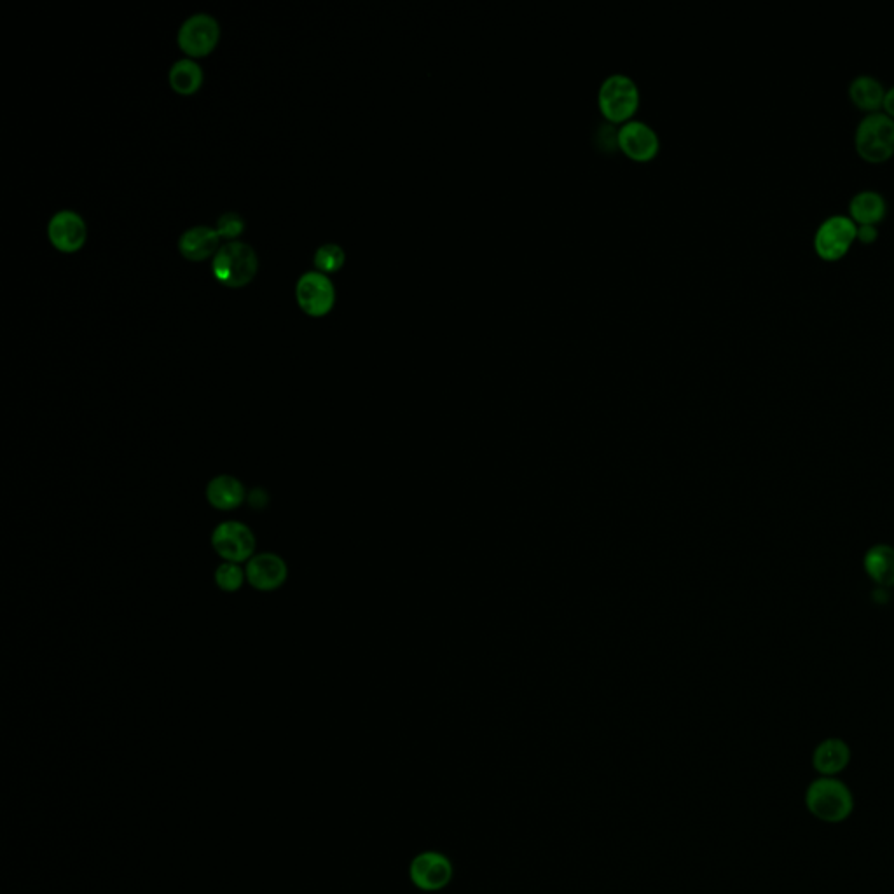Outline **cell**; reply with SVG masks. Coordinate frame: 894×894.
<instances>
[{
    "mask_svg": "<svg viewBox=\"0 0 894 894\" xmlns=\"http://www.w3.org/2000/svg\"><path fill=\"white\" fill-rule=\"evenodd\" d=\"M257 269L259 261L254 248L240 241H229L226 245H222L212 262L215 280L231 289H240L252 282L257 275Z\"/></svg>",
    "mask_w": 894,
    "mask_h": 894,
    "instance_id": "cell-3",
    "label": "cell"
},
{
    "mask_svg": "<svg viewBox=\"0 0 894 894\" xmlns=\"http://www.w3.org/2000/svg\"><path fill=\"white\" fill-rule=\"evenodd\" d=\"M221 39L219 23L210 14H194L179 30V48L191 58L210 55Z\"/></svg>",
    "mask_w": 894,
    "mask_h": 894,
    "instance_id": "cell-6",
    "label": "cell"
},
{
    "mask_svg": "<svg viewBox=\"0 0 894 894\" xmlns=\"http://www.w3.org/2000/svg\"><path fill=\"white\" fill-rule=\"evenodd\" d=\"M48 234L56 250L63 254H76L84 247L88 231L81 215L72 210H62L49 221Z\"/></svg>",
    "mask_w": 894,
    "mask_h": 894,
    "instance_id": "cell-10",
    "label": "cell"
},
{
    "mask_svg": "<svg viewBox=\"0 0 894 894\" xmlns=\"http://www.w3.org/2000/svg\"><path fill=\"white\" fill-rule=\"evenodd\" d=\"M296 296L304 313L310 317H325L336 303V287L324 273L310 271L299 278Z\"/></svg>",
    "mask_w": 894,
    "mask_h": 894,
    "instance_id": "cell-8",
    "label": "cell"
},
{
    "mask_svg": "<svg viewBox=\"0 0 894 894\" xmlns=\"http://www.w3.org/2000/svg\"><path fill=\"white\" fill-rule=\"evenodd\" d=\"M219 241H221V236L217 233V229L208 226L191 227L189 231L180 236V254L189 261H205L219 252V248H221Z\"/></svg>",
    "mask_w": 894,
    "mask_h": 894,
    "instance_id": "cell-14",
    "label": "cell"
},
{
    "mask_svg": "<svg viewBox=\"0 0 894 894\" xmlns=\"http://www.w3.org/2000/svg\"><path fill=\"white\" fill-rule=\"evenodd\" d=\"M248 502H250V505L255 507V509H262V507L268 503V493L259 488L254 489V491L250 493V496H248Z\"/></svg>",
    "mask_w": 894,
    "mask_h": 894,
    "instance_id": "cell-24",
    "label": "cell"
},
{
    "mask_svg": "<svg viewBox=\"0 0 894 894\" xmlns=\"http://www.w3.org/2000/svg\"><path fill=\"white\" fill-rule=\"evenodd\" d=\"M851 762V748L839 737H828L812 753V765L823 778H837Z\"/></svg>",
    "mask_w": 894,
    "mask_h": 894,
    "instance_id": "cell-13",
    "label": "cell"
},
{
    "mask_svg": "<svg viewBox=\"0 0 894 894\" xmlns=\"http://www.w3.org/2000/svg\"><path fill=\"white\" fill-rule=\"evenodd\" d=\"M247 582L254 589L262 592L275 591L285 584L289 577L287 563L273 552H262L250 559L247 564Z\"/></svg>",
    "mask_w": 894,
    "mask_h": 894,
    "instance_id": "cell-11",
    "label": "cell"
},
{
    "mask_svg": "<svg viewBox=\"0 0 894 894\" xmlns=\"http://www.w3.org/2000/svg\"><path fill=\"white\" fill-rule=\"evenodd\" d=\"M214 551L227 563L240 564L254 558L255 537L247 524L226 521L212 533Z\"/></svg>",
    "mask_w": 894,
    "mask_h": 894,
    "instance_id": "cell-7",
    "label": "cell"
},
{
    "mask_svg": "<svg viewBox=\"0 0 894 894\" xmlns=\"http://www.w3.org/2000/svg\"><path fill=\"white\" fill-rule=\"evenodd\" d=\"M888 215V201L884 194L874 189H863L849 201V217L856 224H874L884 221Z\"/></svg>",
    "mask_w": 894,
    "mask_h": 894,
    "instance_id": "cell-16",
    "label": "cell"
},
{
    "mask_svg": "<svg viewBox=\"0 0 894 894\" xmlns=\"http://www.w3.org/2000/svg\"><path fill=\"white\" fill-rule=\"evenodd\" d=\"M805 807L819 821L842 823L853 814V791L840 779L821 776L805 791Z\"/></svg>",
    "mask_w": 894,
    "mask_h": 894,
    "instance_id": "cell-1",
    "label": "cell"
},
{
    "mask_svg": "<svg viewBox=\"0 0 894 894\" xmlns=\"http://www.w3.org/2000/svg\"><path fill=\"white\" fill-rule=\"evenodd\" d=\"M344 259H346V255H344L343 248L329 243V245L318 248L317 254H315V268L318 269V273H324V275L325 273H336L343 268Z\"/></svg>",
    "mask_w": 894,
    "mask_h": 894,
    "instance_id": "cell-20",
    "label": "cell"
},
{
    "mask_svg": "<svg viewBox=\"0 0 894 894\" xmlns=\"http://www.w3.org/2000/svg\"><path fill=\"white\" fill-rule=\"evenodd\" d=\"M858 224L844 214L828 215L814 233V250L825 261H839L856 241Z\"/></svg>",
    "mask_w": 894,
    "mask_h": 894,
    "instance_id": "cell-5",
    "label": "cell"
},
{
    "mask_svg": "<svg viewBox=\"0 0 894 894\" xmlns=\"http://www.w3.org/2000/svg\"><path fill=\"white\" fill-rule=\"evenodd\" d=\"M453 877V867L446 856L439 853H423L411 863V879L423 891H439L446 888Z\"/></svg>",
    "mask_w": 894,
    "mask_h": 894,
    "instance_id": "cell-12",
    "label": "cell"
},
{
    "mask_svg": "<svg viewBox=\"0 0 894 894\" xmlns=\"http://www.w3.org/2000/svg\"><path fill=\"white\" fill-rule=\"evenodd\" d=\"M247 493L241 484L240 479H236L233 475H217L212 481L208 482L207 500L214 509L234 510L245 502Z\"/></svg>",
    "mask_w": 894,
    "mask_h": 894,
    "instance_id": "cell-17",
    "label": "cell"
},
{
    "mask_svg": "<svg viewBox=\"0 0 894 894\" xmlns=\"http://www.w3.org/2000/svg\"><path fill=\"white\" fill-rule=\"evenodd\" d=\"M245 580L247 573L236 563H222L215 571V584L224 592L238 591Z\"/></svg>",
    "mask_w": 894,
    "mask_h": 894,
    "instance_id": "cell-21",
    "label": "cell"
},
{
    "mask_svg": "<svg viewBox=\"0 0 894 894\" xmlns=\"http://www.w3.org/2000/svg\"><path fill=\"white\" fill-rule=\"evenodd\" d=\"M854 147L868 163H884L894 154V119L886 112H868L854 130Z\"/></svg>",
    "mask_w": 894,
    "mask_h": 894,
    "instance_id": "cell-2",
    "label": "cell"
},
{
    "mask_svg": "<svg viewBox=\"0 0 894 894\" xmlns=\"http://www.w3.org/2000/svg\"><path fill=\"white\" fill-rule=\"evenodd\" d=\"M598 102L610 121H622L638 109L640 88L633 77L613 72L599 86Z\"/></svg>",
    "mask_w": 894,
    "mask_h": 894,
    "instance_id": "cell-4",
    "label": "cell"
},
{
    "mask_svg": "<svg viewBox=\"0 0 894 894\" xmlns=\"http://www.w3.org/2000/svg\"><path fill=\"white\" fill-rule=\"evenodd\" d=\"M863 570L867 577L881 589L894 585V547L889 544H875L863 556Z\"/></svg>",
    "mask_w": 894,
    "mask_h": 894,
    "instance_id": "cell-15",
    "label": "cell"
},
{
    "mask_svg": "<svg viewBox=\"0 0 894 894\" xmlns=\"http://www.w3.org/2000/svg\"><path fill=\"white\" fill-rule=\"evenodd\" d=\"M170 86L179 95H194L203 84V70L194 60H179L170 69Z\"/></svg>",
    "mask_w": 894,
    "mask_h": 894,
    "instance_id": "cell-19",
    "label": "cell"
},
{
    "mask_svg": "<svg viewBox=\"0 0 894 894\" xmlns=\"http://www.w3.org/2000/svg\"><path fill=\"white\" fill-rule=\"evenodd\" d=\"M243 231H245V221L236 212H227V214L221 215L217 221V233L221 236V240H227V243L240 238Z\"/></svg>",
    "mask_w": 894,
    "mask_h": 894,
    "instance_id": "cell-22",
    "label": "cell"
},
{
    "mask_svg": "<svg viewBox=\"0 0 894 894\" xmlns=\"http://www.w3.org/2000/svg\"><path fill=\"white\" fill-rule=\"evenodd\" d=\"M847 95L858 109L868 114V112L881 111L884 97H886V88L877 77L860 74L849 83Z\"/></svg>",
    "mask_w": 894,
    "mask_h": 894,
    "instance_id": "cell-18",
    "label": "cell"
},
{
    "mask_svg": "<svg viewBox=\"0 0 894 894\" xmlns=\"http://www.w3.org/2000/svg\"><path fill=\"white\" fill-rule=\"evenodd\" d=\"M882 111L886 112L888 116H891L894 119V86H891L889 90H886V97H884Z\"/></svg>",
    "mask_w": 894,
    "mask_h": 894,
    "instance_id": "cell-25",
    "label": "cell"
},
{
    "mask_svg": "<svg viewBox=\"0 0 894 894\" xmlns=\"http://www.w3.org/2000/svg\"><path fill=\"white\" fill-rule=\"evenodd\" d=\"M617 142L629 158L638 161L654 158L661 147L657 131L640 119H631L622 124V128L617 131Z\"/></svg>",
    "mask_w": 894,
    "mask_h": 894,
    "instance_id": "cell-9",
    "label": "cell"
},
{
    "mask_svg": "<svg viewBox=\"0 0 894 894\" xmlns=\"http://www.w3.org/2000/svg\"><path fill=\"white\" fill-rule=\"evenodd\" d=\"M879 238V227L874 224H858L856 229V240L861 243H874Z\"/></svg>",
    "mask_w": 894,
    "mask_h": 894,
    "instance_id": "cell-23",
    "label": "cell"
}]
</instances>
